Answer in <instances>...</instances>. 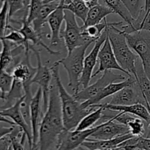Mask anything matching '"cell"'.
<instances>
[{
  "instance_id": "38",
  "label": "cell",
  "mask_w": 150,
  "mask_h": 150,
  "mask_svg": "<svg viewBox=\"0 0 150 150\" xmlns=\"http://www.w3.org/2000/svg\"><path fill=\"white\" fill-rule=\"evenodd\" d=\"M146 107H147L148 110H149V121L146 123V132H145L144 135L143 137L150 138V102L148 103V104L146 105Z\"/></svg>"
},
{
  "instance_id": "6",
  "label": "cell",
  "mask_w": 150,
  "mask_h": 150,
  "mask_svg": "<svg viewBox=\"0 0 150 150\" xmlns=\"http://www.w3.org/2000/svg\"><path fill=\"white\" fill-rule=\"evenodd\" d=\"M124 34L129 46L139 56L144 70L150 79V31L139 29Z\"/></svg>"
},
{
  "instance_id": "15",
  "label": "cell",
  "mask_w": 150,
  "mask_h": 150,
  "mask_svg": "<svg viewBox=\"0 0 150 150\" xmlns=\"http://www.w3.org/2000/svg\"><path fill=\"white\" fill-rule=\"evenodd\" d=\"M42 99V89L38 87L36 93L32 97L30 103V118L31 126L33 136V146L32 150H37L39 138V127L40 124V117L42 116L41 100Z\"/></svg>"
},
{
  "instance_id": "48",
  "label": "cell",
  "mask_w": 150,
  "mask_h": 150,
  "mask_svg": "<svg viewBox=\"0 0 150 150\" xmlns=\"http://www.w3.org/2000/svg\"><path fill=\"white\" fill-rule=\"evenodd\" d=\"M137 150H139V149H137Z\"/></svg>"
},
{
  "instance_id": "31",
  "label": "cell",
  "mask_w": 150,
  "mask_h": 150,
  "mask_svg": "<svg viewBox=\"0 0 150 150\" xmlns=\"http://www.w3.org/2000/svg\"><path fill=\"white\" fill-rule=\"evenodd\" d=\"M134 20L144 10L145 0H122Z\"/></svg>"
},
{
  "instance_id": "7",
  "label": "cell",
  "mask_w": 150,
  "mask_h": 150,
  "mask_svg": "<svg viewBox=\"0 0 150 150\" xmlns=\"http://www.w3.org/2000/svg\"><path fill=\"white\" fill-rule=\"evenodd\" d=\"M101 125L102 124H100L96 126L81 131L64 129L59 135L55 150H75L78 147L81 146V144L99 129Z\"/></svg>"
},
{
  "instance_id": "12",
  "label": "cell",
  "mask_w": 150,
  "mask_h": 150,
  "mask_svg": "<svg viewBox=\"0 0 150 150\" xmlns=\"http://www.w3.org/2000/svg\"><path fill=\"white\" fill-rule=\"evenodd\" d=\"M98 60L99 62V67L98 70L93 73L92 77H95L101 72L108 70H118L127 74L125 71L120 66L116 59L108 37L106 38L100 50Z\"/></svg>"
},
{
  "instance_id": "1",
  "label": "cell",
  "mask_w": 150,
  "mask_h": 150,
  "mask_svg": "<svg viewBox=\"0 0 150 150\" xmlns=\"http://www.w3.org/2000/svg\"><path fill=\"white\" fill-rule=\"evenodd\" d=\"M64 128L63 124L61 101L55 82L51 85L48 104L39 127V150L56 149L59 134Z\"/></svg>"
},
{
  "instance_id": "37",
  "label": "cell",
  "mask_w": 150,
  "mask_h": 150,
  "mask_svg": "<svg viewBox=\"0 0 150 150\" xmlns=\"http://www.w3.org/2000/svg\"><path fill=\"white\" fill-rule=\"evenodd\" d=\"M15 126H11L7 127V126H0V139L5 135L11 133L14 129Z\"/></svg>"
},
{
  "instance_id": "20",
  "label": "cell",
  "mask_w": 150,
  "mask_h": 150,
  "mask_svg": "<svg viewBox=\"0 0 150 150\" xmlns=\"http://www.w3.org/2000/svg\"><path fill=\"white\" fill-rule=\"evenodd\" d=\"M27 19V16H23V19H21L22 26L19 29H18L19 32L22 34L24 39L26 43L30 44L29 42H32L34 46H40L41 47L45 49L49 54H52V55H57V54H59L60 52L59 51H54L52 49L50 48L49 46L44 44L42 41V35H44V32L42 33H38L37 32L35 29H33L31 24L27 23L26 21Z\"/></svg>"
},
{
  "instance_id": "2",
  "label": "cell",
  "mask_w": 150,
  "mask_h": 150,
  "mask_svg": "<svg viewBox=\"0 0 150 150\" xmlns=\"http://www.w3.org/2000/svg\"><path fill=\"white\" fill-rule=\"evenodd\" d=\"M59 63L54 62L51 66L53 78L59 91L60 101H61L62 113L63 124L65 129L71 130L75 129L79 122L84 116L89 114L95 108L89 107L85 108L82 105L81 101L75 99L73 94H70L64 88L59 74Z\"/></svg>"
},
{
  "instance_id": "4",
  "label": "cell",
  "mask_w": 150,
  "mask_h": 150,
  "mask_svg": "<svg viewBox=\"0 0 150 150\" xmlns=\"http://www.w3.org/2000/svg\"><path fill=\"white\" fill-rule=\"evenodd\" d=\"M93 42H88L83 45L76 47L67 53L64 58L58 60L62 65L68 76V87L71 88L73 94H76L80 90L81 77L83 70L85 54L88 47Z\"/></svg>"
},
{
  "instance_id": "33",
  "label": "cell",
  "mask_w": 150,
  "mask_h": 150,
  "mask_svg": "<svg viewBox=\"0 0 150 150\" xmlns=\"http://www.w3.org/2000/svg\"><path fill=\"white\" fill-rule=\"evenodd\" d=\"M8 23V4L4 1L0 10V41L5 36Z\"/></svg>"
},
{
  "instance_id": "34",
  "label": "cell",
  "mask_w": 150,
  "mask_h": 150,
  "mask_svg": "<svg viewBox=\"0 0 150 150\" xmlns=\"http://www.w3.org/2000/svg\"><path fill=\"white\" fill-rule=\"evenodd\" d=\"M43 0H30L29 5V12L26 21L31 24L38 16L40 10L43 4Z\"/></svg>"
},
{
  "instance_id": "29",
  "label": "cell",
  "mask_w": 150,
  "mask_h": 150,
  "mask_svg": "<svg viewBox=\"0 0 150 150\" xmlns=\"http://www.w3.org/2000/svg\"><path fill=\"white\" fill-rule=\"evenodd\" d=\"M112 24L108 23L106 21V19L103 21L101 23L98 24L96 25H92V26H87L83 29V35L84 36L89 37V38H92V39L97 40L104 32L107 27L110 26Z\"/></svg>"
},
{
  "instance_id": "24",
  "label": "cell",
  "mask_w": 150,
  "mask_h": 150,
  "mask_svg": "<svg viewBox=\"0 0 150 150\" xmlns=\"http://www.w3.org/2000/svg\"><path fill=\"white\" fill-rule=\"evenodd\" d=\"M62 8L72 12L83 22L86 21L89 7L82 0H61Z\"/></svg>"
},
{
  "instance_id": "40",
  "label": "cell",
  "mask_w": 150,
  "mask_h": 150,
  "mask_svg": "<svg viewBox=\"0 0 150 150\" xmlns=\"http://www.w3.org/2000/svg\"><path fill=\"white\" fill-rule=\"evenodd\" d=\"M61 0H43V3H51V2H54V1H60Z\"/></svg>"
},
{
  "instance_id": "23",
  "label": "cell",
  "mask_w": 150,
  "mask_h": 150,
  "mask_svg": "<svg viewBox=\"0 0 150 150\" xmlns=\"http://www.w3.org/2000/svg\"><path fill=\"white\" fill-rule=\"evenodd\" d=\"M60 1H54L51 3H45L42 4L38 16L32 21V27L38 33H42V28L46 23L47 19L59 5Z\"/></svg>"
},
{
  "instance_id": "27",
  "label": "cell",
  "mask_w": 150,
  "mask_h": 150,
  "mask_svg": "<svg viewBox=\"0 0 150 150\" xmlns=\"http://www.w3.org/2000/svg\"><path fill=\"white\" fill-rule=\"evenodd\" d=\"M103 111V109L102 107H98L96 110L89 113L81 119L75 129L78 131H81L92 128L91 126L95 124V123L102 118Z\"/></svg>"
},
{
  "instance_id": "43",
  "label": "cell",
  "mask_w": 150,
  "mask_h": 150,
  "mask_svg": "<svg viewBox=\"0 0 150 150\" xmlns=\"http://www.w3.org/2000/svg\"><path fill=\"white\" fill-rule=\"evenodd\" d=\"M94 1H95V2L96 3V4H98V1H99V0H94Z\"/></svg>"
},
{
  "instance_id": "32",
  "label": "cell",
  "mask_w": 150,
  "mask_h": 150,
  "mask_svg": "<svg viewBox=\"0 0 150 150\" xmlns=\"http://www.w3.org/2000/svg\"><path fill=\"white\" fill-rule=\"evenodd\" d=\"M13 81L14 79L11 73L7 71H0V91L5 96L11 91Z\"/></svg>"
},
{
  "instance_id": "44",
  "label": "cell",
  "mask_w": 150,
  "mask_h": 150,
  "mask_svg": "<svg viewBox=\"0 0 150 150\" xmlns=\"http://www.w3.org/2000/svg\"><path fill=\"white\" fill-rule=\"evenodd\" d=\"M9 150H13V148H12V146L10 147V149H9Z\"/></svg>"
},
{
  "instance_id": "45",
  "label": "cell",
  "mask_w": 150,
  "mask_h": 150,
  "mask_svg": "<svg viewBox=\"0 0 150 150\" xmlns=\"http://www.w3.org/2000/svg\"><path fill=\"white\" fill-rule=\"evenodd\" d=\"M139 150H144V149H139Z\"/></svg>"
},
{
  "instance_id": "42",
  "label": "cell",
  "mask_w": 150,
  "mask_h": 150,
  "mask_svg": "<svg viewBox=\"0 0 150 150\" xmlns=\"http://www.w3.org/2000/svg\"><path fill=\"white\" fill-rule=\"evenodd\" d=\"M0 99H3V100L6 99V96L4 95V94H3L1 91H0Z\"/></svg>"
},
{
  "instance_id": "25",
  "label": "cell",
  "mask_w": 150,
  "mask_h": 150,
  "mask_svg": "<svg viewBox=\"0 0 150 150\" xmlns=\"http://www.w3.org/2000/svg\"><path fill=\"white\" fill-rule=\"evenodd\" d=\"M136 81L140 88L144 98L146 101V106L150 102V79L147 76L144 70L143 66L141 62L139 64V60L136 63Z\"/></svg>"
},
{
  "instance_id": "39",
  "label": "cell",
  "mask_w": 150,
  "mask_h": 150,
  "mask_svg": "<svg viewBox=\"0 0 150 150\" xmlns=\"http://www.w3.org/2000/svg\"><path fill=\"white\" fill-rule=\"evenodd\" d=\"M0 122H4V123L8 124L11 125V126H15V125H16V124H15L13 121L8 119V118L5 117V116H4L3 115H1V113H0Z\"/></svg>"
},
{
  "instance_id": "35",
  "label": "cell",
  "mask_w": 150,
  "mask_h": 150,
  "mask_svg": "<svg viewBox=\"0 0 150 150\" xmlns=\"http://www.w3.org/2000/svg\"><path fill=\"white\" fill-rule=\"evenodd\" d=\"M11 145L12 137L10 133L0 139V150H9Z\"/></svg>"
},
{
  "instance_id": "46",
  "label": "cell",
  "mask_w": 150,
  "mask_h": 150,
  "mask_svg": "<svg viewBox=\"0 0 150 150\" xmlns=\"http://www.w3.org/2000/svg\"><path fill=\"white\" fill-rule=\"evenodd\" d=\"M98 150H99V149H98ZM108 150H111V149H108Z\"/></svg>"
},
{
  "instance_id": "21",
  "label": "cell",
  "mask_w": 150,
  "mask_h": 150,
  "mask_svg": "<svg viewBox=\"0 0 150 150\" xmlns=\"http://www.w3.org/2000/svg\"><path fill=\"white\" fill-rule=\"evenodd\" d=\"M132 137H133V135L131 133H128L108 140H95L87 138V140L81 144V146L85 147L88 150L112 149Z\"/></svg>"
},
{
  "instance_id": "41",
  "label": "cell",
  "mask_w": 150,
  "mask_h": 150,
  "mask_svg": "<svg viewBox=\"0 0 150 150\" xmlns=\"http://www.w3.org/2000/svg\"><path fill=\"white\" fill-rule=\"evenodd\" d=\"M111 150H126V149L124 148V147L120 146H118L115 147V148L112 149H111Z\"/></svg>"
},
{
  "instance_id": "30",
  "label": "cell",
  "mask_w": 150,
  "mask_h": 150,
  "mask_svg": "<svg viewBox=\"0 0 150 150\" xmlns=\"http://www.w3.org/2000/svg\"><path fill=\"white\" fill-rule=\"evenodd\" d=\"M127 126H128L130 133L133 136H144L146 132V122L139 117H133L127 122Z\"/></svg>"
},
{
  "instance_id": "28",
  "label": "cell",
  "mask_w": 150,
  "mask_h": 150,
  "mask_svg": "<svg viewBox=\"0 0 150 150\" xmlns=\"http://www.w3.org/2000/svg\"><path fill=\"white\" fill-rule=\"evenodd\" d=\"M1 2L6 1L8 4V21L13 16L21 10L29 12L30 0H0Z\"/></svg>"
},
{
  "instance_id": "13",
  "label": "cell",
  "mask_w": 150,
  "mask_h": 150,
  "mask_svg": "<svg viewBox=\"0 0 150 150\" xmlns=\"http://www.w3.org/2000/svg\"><path fill=\"white\" fill-rule=\"evenodd\" d=\"M128 133H130L128 126L116 121L114 118L103 122L100 127L92 133L89 138L95 140H108Z\"/></svg>"
},
{
  "instance_id": "3",
  "label": "cell",
  "mask_w": 150,
  "mask_h": 150,
  "mask_svg": "<svg viewBox=\"0 0 150 150\" xmlns=\"http://www.w3.org/2000/svg\"><path fill=\"white\" fill-rule=\"evenodd\" d=\"M118 25L122 26V21L113 22L108 26V39L120 66L125 71L127 76L136 78V63L139 57L129 46L123 31L117 27Z\"/></svg>"
},
{
  "instance_id": "5",
  "label": "cell",
  "mask_w": 150,
  "mask_h": 150,
  "mask_svg": "<svg viewBox=\"0 0 150 150\" xmlns=\"http://www.w3.org/2000/svg\"><path fill=\"white\" fill-rule=\"evenodd\" d=\"M76 17L72 12L64 10L65 27L60 32V37L64 40V45L68 52L86 43H95L96 41L83 35V29L78 24Z\"/></svg>"
},
{
  "instance_id": "18",
  "label": "cell",
  "mask_w": 150,
  "mask_h": 150,
  "mask_svg": "<svg viewBox=\"0 0 150 150\" xmlns=\"http://www.w3.org/2000/svg\"><path fill=\"white\" fill-rule=\"evenodd\" d=\"M136 81V79L134 76H128V78H127L125 80L121 81L120 82H114V83L110 84L108 86L105 87L103 90H102L99 94H97L96 96L89 99L82 101V105L85 108H88V107L93 105V104H98L103 99L110 96H113L114 94L118 92L119 91L124 88L125 87L128 86V85H130L133 83H134Z\"/></svg>"
},
{
  "instance_id": "8",
  "label": "cell",
  "mask_w": 150,
  "mask_h": 150,
  "mask_svg": "<svg viewBox=\"0 0 150 150\" xmlns=\"http://www.w3.org/2000/svg\"><path fill=\"white\" fill-rule=\"evenodd\" d=\"M126 79L127 77L125 75L115 74L111 71V70L105 71L102 76L95 83L85 88H82V90L76 94H73V95L78 101H84L96 96L110 84L114 83L117 81H123Z\"/></svg>"
},
{
  "instance_id": "22",
  "label": "cell",
  "mask_w": 150,
  "mask_h": 150,
  "mask_svg": "<svg viewBox=\"0 0 150 150\" xmlns=\"http://www.w3.org/2000/svg\"><path fill=\"white\" fill-rule=\"evenodd\" d=\"M111 14H114V11L111 8L108 6L98 3V4L89 8L86 21L81 26L82 29L101 23L108 15Z\"/></svg>"
},
{
  "instance_id": "9",
  "label": "cell",
  "mask_w": 150,
  "mask_h": 150,
  "mask_svg": "<svg viewBox=\"0 0 150 150\" xmlns=\"http://www.w3.org/2000/svg\"><path fill=\"white\" fill-rule=\"evenodd\" d=\"M35 54L37 57V71L35 76L32 79V83L38 85V86L42 89V107L45 112L46 111L49 99L50 89H51V80L53 78L52 72L51 68H48L47 65H42L40 59L39 50L35 49V47L32 50Z\"/></svg>"
},
{
  "instance_id": "26",
  "label": "cell",
  "mask_w": 150,
  "mask_h": 150,
  "mask_svg": "<svg viewBox=\"0 0 150 150\" xmlns=\"http://www.w3.org/2000/svg\"><path fill=\"white\" fill-rule=\"evenodd\" d=\"M103 1L105 5L108 6L114 11V13L118 14L127 23V24L133 26V23L135 20L133 19L131 14L122 0H103Z\"/></svg>"
},
{
  "instance_id": "10",
  "label": "cell",
  "mask_w": 150,
  "mask_h": 150,
  "mask_svg": "<svg viewBox=\"0 0 150 150\" xmlns=\"http://www.w3.org/2000/svg\"><path fill=\"white\" fill-rule=\"evenodd\" d=\"M107 38H108V27L104 30L102 35L95 41V45L90 52L89 53V54L85 56L83 70L80 81L81 86H82L83 88L89 86L91 79L92 78H93L92 77L93 70L97 62H98V54H99L100 50Z\"/></svg>"
},
{
  "instance_id": "14",
  "label": "cell",
  "mask_w": 150,
  "mask_h": 150,
  "mask_svg": "<svg viewBox=\"0 0 150 150\" xmlns=\"http://www.w3.org/2000/svg\"><path fill=\"white\" fill-rule=\"evenodd\" d=\"M21 99L18 100L14 104L7 108L0 110V113L7 118H10L16 124V125L21 128L23 133L26 135V138L29 142V150H32L33 146V136H32V126L28 124L27 122L23 118L20 108Z\"/></svg>"
},
{
  "instance_id": "17",
  "label": "cell",
  "mask_w": 150,
  "mask_h": 150,
  "mask_svg": "<svg viewBox=\"0 0 150 150\" xmlns=\"http://www.w3.org/2000/svg\"><path fill=\"white\" fill-rule=\"evenodd\" d=\"M93 108H98V107H102L103 109H107V110H113L115 112H124V113H129L130 115H133L140 119H143L144 121L147 123L149 120V113L147 107L143 104H135L131 105H115V104L106 103H98V104H93L90 106Z\"/></svg>"
},
{
  "instance_id": "47",
  "label": "cell",
  "mask_w": 150,
  "mask_h": 150,
  "mask_svg": "<svg viewBox=\"0 0 150 150\" xmlns=\"http://www.w3.org/2000/svg\"><path fill=\"white\" fill-rule=\"evenodd\" d=\"M0 54H1V53H0Z\"/></svg>"
},
{
  "instance_id": "36",
  "label": "cell",
  "mask_w": 150,
  "mask_h": 150,
  "mask_svg": "<svg viewBox=\"0 0 150 150\" xmlns=\"http://www.w3.org/2000/svg\"><path fill=\"white\" fill-rule=\"evenodd\" d=\"M139 29H144V30L150 31V11L144 18L143 21L139 25V27L138 30Z\"/></svg>"
},
{
  "instance_id": "11",
  "label": "cell",
  "mask_w": 150,
  "mask_h": 150,
  "mask_svg": "<svg viewBox=\"0 0 150 150\" xmlns=\"http://www.w3.org/2000/svg\"><path fill=\"white\" fill-rule=\"evenodd\" d=\"M108 103L115 105H131L140 103L146 106V101L142 95L137 81L114 94Z\"/></svg>"
},
{
  "instance_id": "16",
  "label": "cell",
  "mask_w": 150,
  "mask_h": 150,
  "mask_svg": "<svg viewBox=\"0 0 150 150\" xmlns=\"http://www.w3.org/2000/svg\"><path fill=\"white\" fill-rule=\"evenodd\" d=\"M37 67L31 65L29 59V52L25 51L24 57L20 63L16 65L11 71L14 80L20 82L23 85H32V79L36 73Z\"/></svg>"
},
{
  "instance_id": "19",
  "label": "cell",
  "mask_w": 150,
  "mask_h": 150,
  "mask_svg": "<svg viewBox=\"0 0 150 150\" xmlns=\"http://www.w3.org/2000/svg\"><path fill=\"white\" fill-rule=\"evenodd\" d=\"M64 21V10L62 8V2L60 1L59 7L51 13L47 19L46 23H48L51 32L50 44L52 46L59 45L61 42V26Z\"/></svg>"
}]
</instances>
